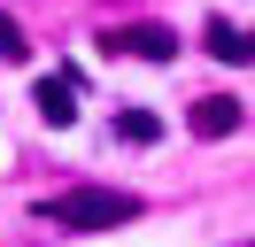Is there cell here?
<instances>
[{"label":"cell","instance_id":"obj_1","mask_svg":"<svg viewBox=\"0 0 255 247\" xmlns=\"http://www.w3.org/2000/svg\"><path fill=\"white\" fill-rule=\"evenodd\" d=\"M131 209H139V201L116 193V185H70V193L54 201V224H70V232H101V224H124Z\"/></svg>","mask_w":255,"mask_h":247},{"label":"cell","instance_id":"obj_2","mask_svg":"<svg viewBox=\"0 0 255 247\" xmlns=\"http://www.w3.org/2000/svg\"><path fill=\"white\" fill-rule=\"evenodd\" d=\"M101 54L109 62H178V31L170 23H109Z\"/></svg>","mask_w":255,"mask_h":247},{"label":"cell","instance_id":"obj_3","mask_svg":"<svg viewBox=\"0 0 255 247\" xmlns=\"http://www.w3.org/2000/svg\"><path fill=\"white\" fill-rule=\"evenodd\" d=\"M39 116L54 124V131H62V124H78V85H70V77H39Z\"/></svg>","mask_w":255,"mask_h":247},{"label":"cell","instance_id":"obj_4","mask_svg":"<svg viewBox=\"0 0 255 247\" xmlns=\"http://www.w3.org/2000/svg\"><path fill=\"white\" fill-rule=\"evenodd\" d=\"M193 131H201V139H232L240 131V101H224V93L193 101Z\"/></svg>","mask_w":255,"mask_h":247},{"label":"cell","instance_id":"obj_5","mask_svg":"<svg viewBox=\"0 0 255 247\" xmlns=\"http://www.w3.org/2000/svg\"><path fill=\"white\" fill-rule=\"evenodd\" d=\"M201 39H209V54H217V62H248V31H232L224 15H217V23L201 31Z\"/></svg>","mask_w":255,"mask_h":247},{"label":"cell","instance_id":"obj_6","mask_svg":"<svg viewBox=\"0 0 255 247\" xmlns=\"http://www.w3.org/2000/svg\"><path fill=\"white\" fill-rule=\"evenodd\" d=\"M116 131H124L131 147H155V139H162V124L147 116V108H124V116H116Z\"/></svg>","mask_w":255,"mask_h":247},{"label":"cell","instance_id":"obj_7","mask_svg":"<svg viewBox=\"0 0 255 247\" xmlns=\"http://www.w3.org/2000/svg\"><path fill=\"white\" fill-rule=\"evenodd\" d=\"M0 54H8V62H23V31L8 23V15H0Z\"/></svg>","mask_w":255,"mask_h":247},{"label":"cell","instance_id":"obj_8","mask_svg":"<svg viewBox=\"0 0 255 247\" xmlns=\"http://www.w3.org/2000/svg\"><path fill=\"white\" fill-rule=\"evenodd\" d=\"M248 62H255V31H248Z\"/></svg>","mask_w":255,"mask_h":247}]
</instances>
